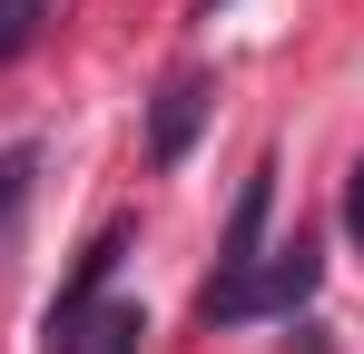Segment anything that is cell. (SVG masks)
<instances>
[{
	"mask_svg": "<svg viewBox=\"0 0 364 354\" xmlns=\"http://www.w3.org/2000/svg\"><path fill=\"white\" fill-rule=\"evenodd\" d=\"M207 109H217V89H207L197 69H178V79L158 89V109H148V158L178 168L187 148H197V128H207Z\"/></svg>",
	"mask_w": 364,
	"mask_h": 354,
	"instance_id": "obj_3",
	"label": "cell"
},
{
	"mask_svg": "<svg viewBox=\"0 0 364 354\" xmlns=\"http://www.w3.org/2000/svg\"><path fill=\"white\" fill-rule=\"evenodd\" d=\"M30 20H40V0H0V69L20 59V40H30Z\"/></svg>",
	"mask_w": 364,
	"mask_h": 354,
	"instance_id": "obj_7",
	"label": "cell"
},
{
	"mask_svg": "<svg viewBox=\"0 0 364 354\" xmlns=\"http://www.w3.org/2000/svg\"><path fill=\"white\" fill-rule=\"evenodd\" d=\"M119 256H128V236L109 227L99 246H89V256H79V276H69V295H99V286H109V266H119Z\"/></svg>",
	"mask_w": 364,
	"mask_h": 354,
	"instance_id": "obj_6",
	"label": "cell"
},
{
	"mask_svg": "<svg viewBox=\"0 0 364 354\" xmlns=\"http://www.w3.org/2000/svg\"><path fill=\"white\" fill-rule=\"evenodd\" d=\"M30 177H40V148L20 138V148H0V236L20 227V207H30Z\"/></svg>",
	"mask_w": 364,
	"mask_h": 354,
	"instance_id": "obj_5",
	"label": "cell"
},
{
	"mask_svg": "<svg viewBox=\"0 0 364 354\" xmlns=\"http://www.w3.org/2000/svg\"><path fill=\"white\" fill-rule=\"evenodd\" d=\"M315 276H325L315 236H286V246H276V256H256L246 276L207 286V325H246V315H286V305H305V295H315Z\"/></svg>",
	"mask_w": 364,
	"mask_h": 354,
	"instance_id": "obj_1",
	"label": "cell"
},
{
	"mask_svg": "<svg viewBox=\"0 0 364 354\" xmlns=\"http://www.w3.org/2000/svg\"><path fill=\"white\" fill-rule=\"evenodd\" d=\"M148 315L119 295H60L50 305V354H138Z\"/></svg>",
	"mask_w": 364,
	"mask_h": 354,
	"instance_id": "obj_2",
	"label": "cell"
},
{
	"mask_svg": "<svg viewBox=\"0 0 364 354\" xmlns=\"http://www.w3.org/2000/svg\"><path fill=\"white\" fill-rule=\"evenodd\" d=\"M266 207H276V168H256V177H246L237 217H227V246H217V286L256 266V246H266Z\"/></svg>",
	"mask_w": 364,
	"mask_h": 354,
	"instance_id": "obj_4",
	"label": "cell"
},
{
	"mask_svg": "<svg viewBox=\"0 0 364 354\" xmlns=\"http://www.w3.org/2000/svg\"><path fill=\"white\" fill-rule=\"evenodd\" d=\"M345 227L364 236V168H355V187H345Z\"/></svg>",
	"mask_w": 364,
	"mask_h": 354,
	"instance_id": "obj_8",
	"label": "cell"
}]
</instances>
